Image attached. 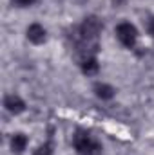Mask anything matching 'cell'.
I'll return each instance as SVG.
<instances>
[{"label":"cell","mask_w":154,"mask_h":155,"mask_svg":"<svg viewBox=\"0 0 154 155\" xmlns=\"http://www.w3.org/2000/svg\"><path fill=\"white\" fill-rule=\"evenodd\" d=\"M102 29H103V24H102V20H100L98 16L91 15V16H87V18L82 22V25L78 27V35H80V36H78V40H80L82 43H85L87 47H89V45H93V47H98L96 38L100 36Z\"/></svg>","instance_id":"6da1fadb"},{"label":"cell","mask_w":154,"mask_h":155,"mask_svg":"<svg viewBox=\"0 0 154 155\" xmlns=\"http://www.w3.org/2000/svg\"><path fill=\"white\" fill-rule=\"evenodd\" d=\"M73 144L80 155H102V144L85 130H76Z\"/></svg>","instance_id":"7a4b0ae2"},{"label":"cell","mask_w":154,"mask_h":155,"mask_svg":"<svg viewBox=\"0 0 154 155\" xmlns=\"http://www.w3.org/2000/svg\"><path fill=\"white\" fill-rule=\"evenodd\" d=\"M116 36H118L120 43L123 47L132 49L136 45V40H138V31H136V27L131 22H121L116 27Z\"/></svg>","instance_id":"3957f363"},{"label":"cell","mask_w":154,"mask_h":155,"mask_svg":"<svg viewBox=\"0 0 154 155\" xmlns=\"http://www.w3.org/2000/svg\"><path fill=\"white\" fill-rule=\"evenodd\" d=\"M4 107H5L7 112H11V114H15V116L22 114V112L26 110L24 99H22L20 96H16V94H7L5 99H4Z\"/></svg>","instance_id":"277c9868"},{"label":"cell","mask_w":154,"mask_h":155,"mask_svg":"<svg viewBox=\"0 0 154 155\" xmlns=\"http://www.w3.org/2000/svg\"><path fill=\"white\" fill-rule=\"evenodd\" d=\"M47 38V33H45V29L40 25V24H31L29 27H27V40L31 41V43H35V45H40V43H44Z\"/></svg>","instance_id":"5b68a950"},{"label":"cell","mask_w":154,"mask_h":155,"mask_svg":"<svg viewBox=\"0 0 154 155\" xmlns=\"http://www.w3.org/2000/svg\"><path fill=\"white\" fill-rule=\"evenodd\" d=\"M80 67H82V72L87 74V76H94V74H98V71H100V63H98V60H96L94 56H85V58L82 60Z\"/></svg>","instance_id":"8992f818"},{"label":"cell","mask_w":154,"mask_h":155,"mask_svg":"<svg viewBox=\"0 0 154 155\" xmlns=\"http://www.w3.org/2000/svg\"><path fill=\"white\" fill-rule=\"evenodd\" d=\"M27 143H29L27 135H24V134H15V135L11 137V150H13L15 153H24V150L27 148Z\"/></svg>","instance_id":"52a82bcc"},{"label":"cell","mask_w":154,"mask_h":155,"mask_svg":"<svg viewBox=\"0 0 154 155\" xmlns=\"http://www.w3.org/2000/svg\"><path fill=\"white\" fill-rule=\"evenodd\" d=\"M94 92H96V96L100 99H113L116 94V90L107 83H96L94 85Z\"/></svg>","instance_id":"ba28073f"},{"label":"cell","mask_w":154,"mask_h":155,"mask_svg":"<svg viewBox=\"0 0 154 155\" xmlns=\"http://www.w3.org/2000/svg\"><path fill=\"white\" fill-rule=\"evenodd\" d=\"M35 155H53V153H51V144L47 143V144L40 146L38 150H37V153H35Z\"/></svg>","instance_id":"9c48e42d"},{"label":"cell","mask_w":154,"mask_h":155,"mask_svg":"<svg viewBox=\"0 0 154 155\" xmlns=\"http://www.w3.org/2000/svg\"><path fill=\"white\" fill-rule=\"evenodd\" d=\"M16 5H20V7H29V5H33L37 0H13Z\"/></svg>","instance_id":"30bf717a"},{"label":"cell","mask_w":154,"mask_h":155,"mask_svg":"<svg viewBox=\"0 0 154 155\" xmlns=\"http://www.w3.org/2000/svg\"><path fill=\"white\" fill-rule=\"evenodd\" d=\"M147 31H149L151 36H154V16L149 18V22H147Z\"/></svg>","instance_id":"8fae6325"}]
</instances>
